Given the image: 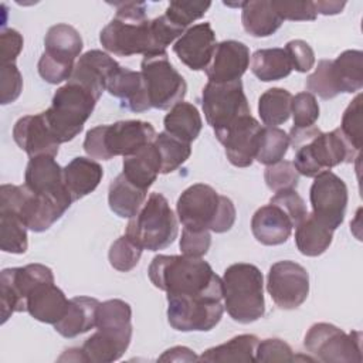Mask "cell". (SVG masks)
Here are the masks:
<instances>
[{
    "mask_svg": "<svg viewBox=\"0 0 363 363\" xmlns=\"http://www.w3.org/2000/svg\"><path fill=\"white\" fill-rule=\"evenodd\" d=\"M142 251L143 250L132 242L126 235H122L115 240L109 248V264L121 272H128L138 265Z\"/></svg>",
    "mask_w": 363,
    "mask_h": 363,
    "instance_id": "cell-42",
    "label": "cell"
},
{
    "mask_svg": "<svg viewBox=\"0 0 363 363\" xmlns=\"http://www.w3.org/2000/svg\"><path fill=\"white\" fill-rule=\"evenodd\" d=\"M210 6V1H170L164 16L177 27L186 30L193 21L201 18Z\"/></svg>",
    "mask_w": 363,
    "mask_h": 363,
    "instance_id": "cell-45",
    "label": "cell"
},
{
    "mask_svg": "<svg viewBox=\"0 0 363 363\" xmlns=\"http://www.w3.org/2000/svg\"><path fill=\"white\" fill-rule=\"evenodd\" d=\"M250 65L248 47L235 40L221 41L216 45L213 58L206 68L208 82L224 84L238 81Z\"/></svg>",
    "mask_w": 363,
    "mask_h": 363,
    "instance_id": "cell-21",
    "label": "cell"
},
{
    "mask_svg": "<svg viewBox=\"0 0 363 363\" xmlns=\"http://www.w3.org/2000/svg\"><path fill=\"white\" fill-rule=\"evenodd\" d=\"M309 199L312 214L322 224L335 231L343 223L347 207V187L337 174L330 170L316 174Z\"/></svg>",
    "mask_w": 363,
    "mask_h": 363,
    "instance_id": "cell-17",
    "label": "cell"
},
{
    "mask_svg": "<svg viewBox=\"0 0 363 363\" xmlns=\"http://www.w3.org/2000/svg\"><path fill=\"white\" fill-rule=\"evenodd\" d=\"M176 210L183 227L211 230L218 234L228 231L234 225L237 216L234 203L204 183L187 187L180 194Z\"/></svg>",
    "mask_w": 363,
    "mask_h": 363,
    "instance_id": "cell-5",
    "label": "cell"
},
{
    "mask_svg": "<svg viewBox=\"0 0 363 363\" xmlns=\"http://www.w3.org/2000/svg\"><path fill=\"white\" fill-rule=\"evenodd\" d=\"M292 64V69L298 72H308L315 65V52L312 47L303 40L288 41L284 48Z\"/></svg>",
    "mask_w": 363,
    "mask_h": 363,
    "instance_id": "cell-52",
    "label": "cell"
},
{
    "mask_svg": "<svg viewBox=\"0 0 363 363\" xmlns=\"http://www.w3.org/2000/svg\"><path fill=\"white\" fill-rule=\"evenodd\" d=\"M44 52L57 60L75 64L81 55L84 43L79 33L69 24L60 23L48 28L44 38Z\"/></svg>",
    "mask_w": 363,
    "mask_h": 363,
    "instance_id": "cell-34",
    "label": "cell"
},
{
    "mask_svg": "<svg viewBox=\"0 0 363 363\" xmlns=\"http://www.w3.org/2000/svg\"><path fill=\"white\" fill-rule=\"evenodd\" d=\"M241 21L244 30L252 37H268L284 23L274 10L271 1L267 0L244 1Z\"/></svg>",
    "mask_w": 363,
    "mask_h": 363,
    "instance_id": "cell-35",
    "label": "cell"
},
{
    "mask_svg": "<svg viewBox=\"0 0 363 363\" xmlns=\"http://www.w3.org/2000/svg\"><path fill=\"white\" fill-rule=\"evenodd\" d=\"M261 130L262 126L259 122L251 115H247L214 135L218 142L223 143L231 164L237 167H248L255 160Z\"/></svg>",
    "mask_w": 363,
    "mask_h": 363,
    "instance_id": "cell-19",
    "label": "cell"
},
{
    "mask_svg": "<svg viewBox=\"0 0 363 363\" xmlns=\"http://www.w3.org/2000/svg\"><path fill=\"white\" fill-rule=\"evenodd\" d=\"M160 173V157L153 143L123 157L122 174L139 189L147 191Z\"/></svg>",
    "mask_w": 363,
    "mask_h": 363,
    "instance_id": "cell-30",
    "label": "cell"
},
{
    "mask_svg": "<svg viewBox=\"0 0 363 363\" xmlns=\"http://www.w3.org/2000/svg\"><path fill=\"white\" fill-rule=\"evenodd\" d=\"M291 346L277 337H269L258 342L255 350V362H296Z\"/></svg>",
    "mask_w": 363,
    "mask_h": 363,
    "instance_id": "cell-47",
    "label": "cell"
},
{
    "mask_svg": "<svg viewBox=\"0 0 363 363\" xmlns=\"http://www.w3.org/2000/svg\"><path fill=\"white\" fill-rule=\"evenodd\" d=\"M259 339L255 335H238L223 345L207 349L199 356L200 362H255Z\"/></svg>",
    "mask_w": 363,
    "mask_h": 363,
    "instance_id": "cell-36",
    "label": "cell"
},
{
    "mask_svg": "<svg viewBox=\"0 0 363 363\" xmlns=\"http://www.w3.org/2000/svg\"><path fill=\"white\" fill-rule=\"evenodd\" d=\"M289 147V136L279 128H262L258 139L255 160L262 164H274L284 159Z\"/></svg>",
    "mask_w": 363,
    "mask_h": 363,
    "instance_id": "cell-41",
    "label": "cell"
},
{
    "mask_svg": "<svg viewBox=\"0 0 363 363\" xmlns=\"http://www.w3.org/2000/svg\"><path fill=\"white\" fill-rule=\"evenodd\" d=\"M119 67L121 65L109 54L101 50H89L75 62L74 72L68 81L85 86L99 99L106 89L109 78Z\"/></svg>",
    "mask_w": 363,
    "mask_h": 363,
    "instance_id": "cell-24",
    "label": "cell"
},
{
    "mask_svg": "<svg viewBox=\"0 0 363 363\" xmlns=\"http://www.w3.org/2000/svg\"><path fill=\"white\" fill-rule=\"evenodd\" d=\"M96 102L98 98L91 91L74 81H68L55 91L51 106L43 115L60 145L79 135Z\"/></svg>",
    "mask_w": 363,
    "mask_h": 363,
    "instance_id": "cell-8",
    "label": "cell"
},
{
    "mask_svg": "<svg viewBox=\"0 0 363 363\" xmlns=\"http://www.w3.org/2000/svg\"><path fill=\"white\" fill-rule=\"evenodd\" d=\"M54 279L51 268L43 264H28L24 267L6 268L0 272V305L1 323L14 312H26L27 295L41 281Z\"/></svg>",
    "mask_w": 363,
    "mask_h": 363,
    "instance_id": "cell-16",
    "label": "cell"
},
{
    "mask_svg": "<svg viewBox=\"0 0 363 363\" xmlns=\"http://www.w3.org/2000/svg\"><path fill=\"white\" fill-rule=\"evenodd\" d=\"M147 199V191L130 183L122 173L109 184L108 203L109 208L122 218L133 217Z\"/></svg>",
    "mask_w": 363,
    "mask_h": 363,
    "instance_id": "cell-33",
    "label": "cell"
},
{
    "mask_svg": "<svg viewBox=\"0 0 363 363\" xmlns=\"http://www.w3.org/2000/svg\"><path fill=\"white\" fill-rule=\"evenodd\" d=\"M71 204L64 199L33 193L24 184H3L0 187V211L17 214L34 233L48 230Z\"/></svg>",
    "mask_w": 363,
    "mask_h": 363,
    "instance_id": "cell-10",
    "label": "cell"
},
{
    "mask_svg": "<svg viewBox=\"0 0 363 363\" xmlns=\"http://www.w3.org/2000/svg\"><path fill=\"white\" fill-rule=\"evenodd\" d=\"M23 35L14 28H4L0 34L1 64H11L16 61L23 50Z\"/></svg>",
    "mask_w": 363,
    "mask_h": 363,
    "instance_id": "cell-54",
    "label": "cell"
},
{
    "mask_svg": "<svg viewBox=\"0 0 363 363\" xmlns=\"http://www.w3.org/2000/svg\"><path fill=\"white\" fill-rule=\"evenodd\" d=\"M106 91L121 99V105L132 112L150 109L142 72L119 67L106 84Z\"/></svg>",
    "mask_w": 363,
    "mask_h": 363,
    "instance_id": "cell-27",
    "label": "cell"
},
{
    "mask_svg": "<svg viewBox=\"0 0 363 363\" xmlns=\"http://www.w3.org/2000/svg\"><path fill=\"white\" fill-rule=\"evenodd\" d=\"M294 221L278 204L268 203L259 207L251 218V231L264 245H279L291 237Z\"/></svg>",
    "mask_w": 363,
    "mask_h": 363,
    "instance_id": "cell-26",
    "label": "cell"
},
{
    "mask_svg": "<svg viewBox=\"0 0 363 363\" xmlns=\"http://www.w3.org/2000/svg\"><path fill=\"white\" fill-rule=\"evenodd\" d=\"M221 281L224 308L235 322L247 325L264 316V277L258 267L233 264L224 271Z\"/></svg>",
    "mask_w": 363,
    "mask_h": 363,
    "instance_id": "cell-6",
    "label": "cell"
},
{
    "mask_svg": "<svg viewBox=\"0 0 363 363\" xmlns=\"http://www.w3.org/2000/svg\"><path fill=\"white\" fill-rule=\"evenodd\" d=\"M216 34L210 23L189 27L174 43L173 51L179 60L193 71L206 69L216 50Z\"/></svg>",
    "mask_w": 363,
    "mask_h": 363,
    "instance_id": "cell-20",
    "label": "cell"
},
{
    "mask_svg": "<svg viewBox=\"0 0 363 363\" xmlns=\"http://www.w3.org/2000/svg\"><path fill=\"white\" fill-rule=\"evenodd\" d=\"M264 179L269 190L282 191V190H294L299 182V173L289 160H281L278 163L267 166L264 172Z\"/></svg>",
    "mask_w": 363,
    "mask_h": 363,
    "instance_id": "cell-43",
    "label": "cell"
},
{
    "mask_svg": "<svg viewBox=\"0 0 363 363\" xmlns=\"http://www.w3.org/2000/svg\"><path fill=\"white\" fill-rule=\"evenodd\" d=\"M177 233V218L167 199L150 193L140 210L129 218L125 235L142 250L159 251L173 244Z\"/></svg>",
    "mask_w": 363,
    "mask_h": 363,
    "instance_id": "cell-9",
    "label": "cell"
},
{
    "mask_svg": "<svg viewBox=\"0 0 363 363\" xmlns=\"http://www.w3.org/2000/svg\"><path fill=\"white\" fill-rule=\"evenodd\" d=\"M223 312V295H167V322L180 332H208L221 320Z\"/></svg>",
    "mask_w": 363,
    "mask_h": 363,
    "instance_id": "cell-15",
    "label": "cell"
},
{
    "mask_svg": "<svg viewBox=\"0 0 363 363\" xmlns=\"http://www.w3.org/2000/svg\"><path fill=\"white\" fill-rule=\"evenodd\" d=\"M295 228V244L302 255H322L332 244L333 230L315 218L312 213H308Z\"/></svg>",
    "mask_w": 363,
    "mask_h": 363,
    "instance_id": "cell-31",
    "label": "cell"
},
{
    "mask_svg": "<svg viewBox=\"0 0 363 363\" xmlns=\"http://www.w3.org/2000/svg\"><path fill=\"white\" fill-rule=\"evenodd\" d=\"M291 113L294 116L292 129H306L315 126L319 118V104L311 92H299L292 96Z\"/></svg>",
    "mask_w": 363,
    "mask_h": 363,
    "instance_id": "cell-44",
    "label": "cell"
},
{
    "mask_svg": "<svg viewBox=\"0 0 363 363\" xmlns=\"http://www.w3.org/2000/svg\"><path fill=\"white\" fill-rule=\"evenodd\" d=\"M201 106L206 121L214 133L251 115L241 79L224 84L207 82L201 92Z\"/></svg>",
    "mask_w": 363,
    "mask_h": 363,
    "instance_id": "cell-14",
    "label": "cell"
},
{
    "mask_svg": "<svg viewBox=\"0 0 363 363\" xmlns=\"http://www.w3.org/2000/svg\"><path fill=\"white\" fill-rule=\"evenodd\" d=\"M277 14L284 20L291 21H312L316 18L318 13L313 1H271Z\"/></svg>",
    "mask_w": 363,
    "mask_h": 363,
    "instance_id": "cell-49",
    "label": "cell"
},
{
    "mask_svg": "<svg viewBox=\"0 0 363 363\" xmlns=\"http://www.w3.org/2000/svg\"><path fill=\"white\" fill-rule=\"evenodd\" d=\"M75 64L65 62L43 52L38 60V74L48 84H60L71 78Z\"/></svg>",
    "mask_w": 363,
    "mask_h": 363,
    "instance_id": "cell-48",
    "label": "cell"
},
{
    "mask_svg": "<svg viewBox=\"0 0 363 363\" xmlns=\"http://www.w3.org/2000/svg\"><path fill=\"white\" fill-rule=\"evenodd\" d=\"M13 139L30 157L57 156L60 143L52 136L43 112L21 116L13 128Z\"/></svg>",
    "mask_w": 363,
    "mask_h": 363,
    "instance_id": "cell-22",
    "label": "cell"
},
{
    "mask_svg": "<svg viewBox=\"0 0 363 363\" xmlns=\"http://www.w3.org/2000/svg\"><path fill=\"white\" fill-rule=\"evenodd\" d=\"M292 94L284 88H269L258 99V115L264 125L277 128L291 115Z\"/></svg>",
    "mask_w": 363,
    "mask_h": 363,
    "instance_id": "cell-38",
    "label": "cell"
},
{
    "mask_svg": "<svg viewBox=\"0 0 363 363\" xmlns=\"http://www.w3.org/2000/svg\"><path fill=\"white\" fill-rule=\"evenodd\" d=\"M159 360L160 362H193V360H199V357L189 347L174 346L172 349H167L159 357Z\"/></svg>",
    "mask_w": 363,
    "mask_h": 363,
    "instance_id": "cell-55",
    "label": "cell"
},
{
    "mask_svg": "<svg viewBox=\"0 0 363 363\" xmlns=\"http://www.w3.org/2000/svg\"><path fill=\"white\" fill-rule=\"evenodd\" d=\"M24 186L33 193L54 196L74 203L64 183V169L57 163L54 156L30 157L26 167Z\"/></svg>",
    "mask_w": 363,
    "mask_h": 363,
    "instance_id": "cell-23",
    "label": "cell"
},
{
    "mask_svg": "<svg viewBox=\"0 0 363 363\" xmlns=\"http://www.w3.org/2000/svg\"><path fill=\"white\" fill-rule=\"evenodd\" d=\"M153 145L160 157V173L167 174L179 169L191 155V146L167 132L156 135Z\"/></svg>",
    "mask_w": 363,
    "mask_h": 363,
    "instance_id": "cell-39",
    "label": "cell"
},
{
    "mask_svg": "<svg viewBox=\"0 0 363 363\" xmlns=\"http://www.w3.org/2000/svg\"><path fill=\"white\" fill-rule=\"evenodd\" d=\"M1 95L0 102L1 105H7L14 102L23 89V77L14 62L11 64H1Z\"/></svg>",
    "mask_w": 363,
    "mask_h": 363,
    "instance_id": "cell-51",
    "label": "cell"
},
{
    "mask_svg": "<svg viewBox=\"0 0 363 363\" xmlns=\"http://www.w3.org/2000/svg\"><path fill=\"white\" fill-rule=\"evenodd\" d=\"M69 299L54 284V279L41 281L27 295V312L38 322L55 325L68 309Z\"/></svg>",
    "mask_w": 363,
    "mask_h": 363,
    "instance_id": "cell-25",
    "label": "cell"
},
{
    "mask_svg": "<svg viewBox=\"0 0 363 363\" xmlns=\"http://www.w3.org/2000/svg\"><path fill=\"white\" fill-rule=\"evenodd\" d=\"M96 332L81 347L75 362L111 363L123 356L132 339V308L122 299H108L98 306Z\"/></svg>",
    "mask_w": 363,
    "mask_h": 363,
    "instance_id": "cell-2",
    "label": "cell"
},
{
    "mask_svg": "<svg viewBox=\"0 0 363 363\" xmlns=\"http://www.w3.org/2000/svg\"><path fill=\"white\" fill-rule=\"evenodd\" d=\"M303 346L313 360L326 363H360L362 333L343 332L326 322L315 323L305 335Z\"/></svg>",
    "mask_w": 363,
    "mask_h": 363,
    "instance_id": "cell-12",
    "label": "cell"
},
{
    "mask_svg": "<svg viewBox=\"0 0 363 363\" xmlns=\"http://www.w3.org/2000/svg\"><path fill=\"white\" fill-rule=\"evenodd\" d=\"M269 203L278 204L279 207H282L286 214L291 217V220L294 221V225L296 227L298 223L308 214L306 206L303 199L296 193V190H282V191H277Z\"/></svg>",
    "mask_w": 363,
    "mask_h": 363,
    "instance_id": "cell-53",
    "label": "cell"
},
{
    "mask_svg": "<svg viewBox=\"0 0 363 363\" xmlns=\"http://www.w3.org/2000/svg\"><path fill=\"white\" fill-rule=\"evenodd\" d=\"M164 132L169 135L191 143L197 139L201 132L203 121L199 113V109L189 102H177L170 108L163 119Z\"/></svg>",
    "mask_w": 363,
    "mask_h": 363,
    "instance_id": "cell-32",
    "label": "cell"
},
{
    "mask_svg": "<svg viewBox=\"0 0 363 363\" xmlns=\"http://www.w3.org/2000/svg\"><path fill=\"white\" fill-rule=\"evenodd\" d=\"M147 274L152 284L170 296L223 295L221 278L201 258L159 254Z\"/></svg>",
    "mask_w": 363,
    "mask_h": 363,
    "instance_id": "cell-1",
    "label": "cell"
},
{
    "mask_svg": "<svg viewBox=\"0 0 363 363\" xmlns=\"http://www.w3.org/2000/svg\"><path fill=\"white\" fill-rule=\"evenodd\" d=\"M251 71L259 81H279L292 72V64L284 48H262L252 54Z\"/></svg>",
    "mask_w": 363,
    "mask_h": 363,
    "instance_id": "cell-37",
    "label": "cell"
},
{
    "mask_svg": "<svg viewBox=\"0 0 363 363\" xmlns=\"http://www.w3.org/2000/svg\"><path fill=\"white\" fill-rule=\"evenodd\" d=\"M289 143L295 150L294 164L298 173L306 177H315L337 164L350 163L360 153L339 128L330 132H320L315 126L306 129L291 128Z\"/></svg>",
    "mask_w": 363,
    "mask_h": 363,
    "instance_id": "cell-4",
    "label": "cell"
},
{
    "mask_svg": "<svg viewBox=\"0 0 363 363\" xmlns=\"http://www.w3.org/2000/svg\"><path fill=\"white\" fill-rule=\"evenodd\" d=\"M179 245L183 255L201 258L208 252V248L211 245V235L208 230H191L183 227Z\"/></svg>",
    "mask_w": 363,
    "mask_h": 363,
    "instance_id": "cell-50",
    "label": "cell"
},
{
    "mask_svg": "<svg viewBox=\"0 0 363 363\" xmlns=\"http://www.w3.org/2000/svg\"><path fill=\"white\" fill-rule=\"evenodd\" d=\"M27 225L14 213L0 211V248L10 254H24L28 247Z\"/></svg>",
    "mask_w": 363,
    "mask_h": 363,
    "instance_id": "cell-40",
    "label": "cell"
},
{
    "mask_svg": "<svg viewBox=\"0 0 363 363\" xmlns=\"http://www.w3.org/2000/svg\"><path fill=\"white\" fill-rule=\"evenodd\" d=\"M267 291L278 308L296 309L308 298L309 274L295 261H278L268 271Z\"/></svg>",
    "mask_w": 363,
    "mask_h": 363,
    "instance_id": "cell-18",
    "label": "cell"
},
{
    "mask_svg": "<svg viewBox=\"0 0 363 363\" xmlns=\"http://www.w3.org/2000/svg\"><path fill=\"white\" fill-rule=\"evenodd\" d=\"M99 301L91 296H74L69 299L68 309L54 329L64 337H75L96 326V312Z\"/></svg>",
    "mask_w": 363,
    "mask_h": 363,
    "instance_id": "cell-29",
    "label": "cell"
},
{
    "mask_svg": "<svg viewBox=\"0 0 363 363\" xmlns=\"http://www.w3.org/2000/svg\"><path fill=\"white\" fill-rule=\"evenodd\" d=\"M363 52L346 50L336 60H320L306 78V89L322 99H332L340 92L353 94L363 86Z\"/></svg>",
    "mask_w": 363,
    "mask_h": 363,
    "instance_id": "cell-11",
    "label": "cell"
},
{
    "mask_svg": "<svg viewBox=\"0 0 363 363\" xmlns=\"http://www.w3.org/2000/svg\"><path fill=\"white\" fill-rule=\"evenodd\" d=\"M115 17L102 28V47L119 57L164 52L157 41L152 20L146 17V4L139 1L118 3Z\"/></svg>",
    "mask_w": 363,
    "mask_h": 363,
    "instance_id": "cell-3",
    "label": "cell"
},
{
    "mask_svg": "<svg viewBox=\"0 0 363 363\" xmlns=\"http://www.w3.org/2000/svg\"><path fill=\"white\" fill-rule=\"evenodd\" d=\"M104 176L102 166L91 157H74L64 167V183L74 201L92 193Z\"/></svg>",
    "mask_w": 363,
    "mask_h": 363,
    "instance_id": "cell-28",
    "label": "cell"
},
{
    "mask_svg": "<svg viewBox=\"0 0 363 363\" xmlns=\"http://www.w3.org/2000/svg\"><path fill=\"white\" fill-rule=\"evenodd\" d=\"M352 146L360 152L362 149V95L357 94L343 112L339 126Z\"/></svg>",
    "mask_w": 363,
    "mask_h": 363,
    "instance_id": "cell-46",
    "label": "cell"
},
{
    "mask_svg": "<svg viewBox=\"0 0 363 363\" xmlns=\"http://www.w3.org/2000/svg\"><path fill=\"white\" fill-rule=\"evenodd\" d=\"M140 68L150 108L169 109L183 101L187 84L183 75L170 64L166 51L143 57Z\"/></svg>",
    "mask_w": 363,
    "mask_h": 363,
    "instance_id": "cell-13",
    "label": "cell"
},
{
    "mask_svg": "<svg viewBox=\"0 0 363 363\" xmlns=\"http://www.w3.org/2000/svg\"><path fill=\"white\" fill-rule=\"evenodd\" d=\"M315 3V9L316 13H320L323 16H332V14H337L343 10V7L346 6L345 1H313Z\"/></svg>",
    "mask_w": 363,
    "mask_h": 363,
    "instance_id": "cell-56",
    "label": "cell"
},
{
    "mask_svg": "<svg viewBox=\"0 0 363 363\" xmlns=\"http://www.w3.org/2000/svg\"><path fill=\"white\" fill-rule=\"evenodd\" d=\"M155 128L145 121H119L98 125L85 135L84 150L91 159L111 160L115 156H129L153 143Z\"/></svg>",
    "mask_w": 363,
    "mask_h": 363,
    "instance_id": "cell-7",
    "label": "cell"
}]
</instances>
